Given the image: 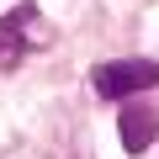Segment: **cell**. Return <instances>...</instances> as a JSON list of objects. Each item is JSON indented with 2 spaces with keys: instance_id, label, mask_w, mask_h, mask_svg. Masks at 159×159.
I'll use <instances>...</instances> for the list:
<instances>
[{
  "instance_id": "cell-3",
  "label": "cell",
  "mask_w": 159,
  "mask_h": 159,
  "mask_svg": "<svg viewBox=\"0 0 159 159\" xmlns=\"http://www.w3.org/2000/svg\"><path fill=\"white\" fill-rule=\"evenodd\" d=\"M117 133H122V148H127V154H143V148L159 138V101L127 96V101H122V117H117Z\"/></svg>"
},
{
  "instance_id": "cell-1",
  "label": "cell",
  "mask_w": 159,
  "mask_h": 159,
  "mask_svg": "<svg viewBox=\"0 0 159 159\" xmlns=\"http://www.w3.org/2000/svg\"><path fill=\"white\" fill-rule=\"evenodd\" d=\"M90 85H96V96H106V101L143 96V90L159 85V64H154V58H111V64H96Z\"/></svg>"
},
{
  "instance_id": "cell-2",
  "label": "cell",
  "mask_w": 159,
  "mask_h": 159,
  "mask_svg": "<svg viewBox=\"0 0 159 159\" xmlns=\"http://www.w3.org/2000/svg\"><path fill=\"white\" fill-rule=\"evenodd\" d=\"M37 37H43V16H37V6H16V11H6V16H0V64H16L21 53H32Z\"/></svg>"
}]
</instances>
